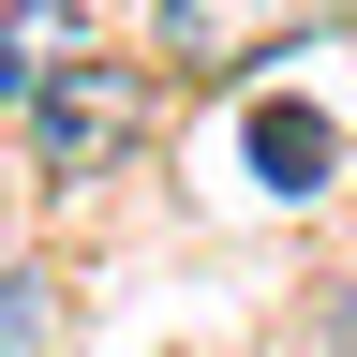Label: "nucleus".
<instances>
[{
    "label": "nucleus",
    "instance_id": "nucleus-1",
    "mask_svg": "<svg viewBox=\"0 0 357 357\" xmlns=\"http://www.w3.org/2000/svg\"><path fill=\"white\" fill-rule=\"evenodd\" d=\"M149 105H164V89H149V60H119V45H89V60H60V75H45L30 89V178H45V194H89V178H119L134 149H149Z\"/></svg>",
    "mask_w": 357,
    "mask_h": 357
},
{
    "label": "nucleus",
    "instance_id": "nucleus-2",
    "mask_svg": "<svg viewBox=\"0 0 357 357\" xmlns=\"http://www.w3.org/2000/svg\"><path fill=\"white\" fill-rule=\"evenodd\" d=\"M357 0H149V45L178 75H238V60H283V45H328Z\"/></svg>",
    "mask_w": 357,
    "mask_h": 357
},
{
    "label": "nucleus",
    "instance_id": "nucleus-3",
    "mask_svg": "<svg viewBox=\"0 0 357 357\" xmlns=\"http://www.w3.org/2000/svg\"><path fill=\"white\" fill-rule=\"evenodd\" d=\"M105 45V0H0V119H30V89Z\"/></svg>",
    "mask_w": 357,
    "mask_h": 357
},
{
    "label": "nucleus",
    "instance_id": "nucleus-4",
    "mask_svg": "<svg viewBox=\"0 0 357 357\" xmlns=\"http://www.w3.org/2000/svg\"><path fill=\"white\" fill-rule=\"evenodd\" d=\"M328 164H342V119H312V105H253V178H268V194H328Z\"/></svg>",
    "mask_w": 357,
    "mask_h": 357
},
{
    "label": "nucleus",
    "instance_id": "nucleus-5",
    "mask_svg": "<svg viewBox=\"0 0 357 357\" xmlns=\"http://www.w3.org/2000/svg\"><path fill=\"white\" fill-rule=\"evenodd\" d=\"M60 328V298H45V268H0V357H45Z\"/></svg>",
    "mask_w": 357,
    "mask_h": 357
},
{
    "label": "nucleus",
    "instance_id": "nucleus-6",
    "mask_svg": "<svg viewBox=\"0 0 357 357\" xmlns=\"http://www.w3.org/2000/svg\"><path fill=\"white\" fill-rule=\"evenodd\" d=\"M328 342H342V357H357V283H328Z\"/></svg>",
    "mask_w": 357,
    "mask_h": 357
}]
</instances>
